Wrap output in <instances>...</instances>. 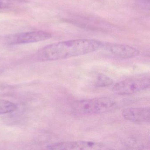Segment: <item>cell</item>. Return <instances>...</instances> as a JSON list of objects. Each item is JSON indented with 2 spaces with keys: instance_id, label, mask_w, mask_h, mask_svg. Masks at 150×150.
Listing matches in <instances>:
<instances>
[{
  "instance_id": "cell-11",
  "label": "cell",
  "mask_w": 150,
  "mask_h": 150,
  "mask_svg": "<svg viewBox=\"0 0 150 150\" xmlns=\"http://www.w3.org/2000/svg\"><path fill=\"white\" fill-rule=\"evenodd\" d=\"M11 1V0H9ZM13 1H21V2H25L27 1V0H13Z\"/></svg>"
},
{
  "instance_id": "cell-3",
  "label": "cell",
  "mask_w": 150,
  "mask_h": 150,
  "mask_svg": "<svg viewBox=\"0 0 150 150\" xmlns=\"http://www.w3.org/2000/svg\"><path fill=\"white\" fill-rule=\"evenodd\" d=\"M150 85L149 78L128 79L117 83L113 87V91L119 95H129L147 89Z\"/></svg>"
},
{
  "instance_id": "cell-6",
  "label": "cell",
  "mask_w": 150,
  "mask_h": 150,
  "mask_svg": "<svg viewBox=\"0 0 150 150\" xmlns=\"http://www.w3.org/2000/svg\"><path fill=\"white\" fill-rule=\"evenodd\" d=\"M51 150H101L106 148L103 143L89 140H76L55 143L48 146Z\"/></svg>"
},
{
  "instance_id": "cell-7",
  "label": "cell",
  "mask_w": 150,
  "mask_h": 150,
  "mask_svg": "<svg viewBox=\"0 0 150 150\" xmlns=\"http://www.w3.org/2000/svg\"><path fill=\"white\" fill-rule=\"evenodd\" d=\"M123 117L128 121L136 123H149L150 121L149 107L129 108L122 112Z\"/></svg>"
},
{
  "instance_id": "cell-2",
  "label": "cell",
  "mask_w": 150,
  "mask_h": 150,
  "mask_svg": "<svg viewBox=\"0 0 150 150\" xmlns=\"http://www.w3.org/2000/svg\"><path fill=\"white\" fill-rule=\"evenodd\" d=\"M116 106V102L113 98L101 97L74 102L72 104V108L78 114L92 115L110 111Z\"/></svg>"
},
{
  "instance_id": "cell-5",
  "label": "cell",
  "mask_w": 150,
  "mask_h": 150,
  "mask_svg": "<svg viewBox=\"0 0 150 150\" xmlns=\"http://www.w3.org/2000/svg\"><path fill=\"white\" fill-rule=\"evenodd\" d=\"M100 50L109 56L123 59L133 58L139 53L137 49L132 46L112 43L103 42Z\"/></svg>"
},
{
  "instance_id": "cell-1",
  "label": "cell",
  "mask_w": 150,
  "mask_h": 150,
  "mask_svg": "<svg viewBox=\"0 0 150 150\" xmlns=\"http://www.w3.org/2000/svg\"><path fill=\"white\" fill-rule=\"evenodd\" d=\"M103 42L96 39L67 40L49 45L39 50L36 57L42 61L67 59L89 54L100 50Z\"/></svg>"
},
{
  "instance_id": "cell-10",
  "label": "cell",
  "mask_w": 150,
  "mask_h": 150,
  "mask_svg": "<svg viewBox=\"0 0 150 150\" xmlns=\"http://www.w3.org/2000/svg\"><path fill=\"white\" fill-rule=\"evenodd\" d=\"M11 5L9 0H0V9L9 7Z\"/></svg>"
},
{
  "instance_id": "cell-4",
  "label": "cell",
  "mask_w": 150,
  "mask_h": 150,
  "mask_svg": "<svg viewBox=\"0 0 150 150\" xmlns=\"http://www.w3.org/2000/svg\"><path fill=\"white\" fill-rule=\"evenodd\" d=\"M52 37L50 33L45 31H35L10 35L6 38V40L10 45H17L45 41Z\"/></svg>"
},
{
  "instance_id": "cell-9",
  "label": "cell",
  "mask_w": 150,
  "mask_h": 150,
  "mask_svg": "<svg viewBox=\"0 0 150 150\" xmlns=\"http://www.w3.org/2000/svg\"><path fill=\"white\" fill-rule=\"evenodd\" d=\"M17 109L14 103L6 100L0 99V115L11 113Z\"/></svg>"
},
{
  "instance_id": "cell-8",
  "label": "cell",
  "mask_w": 150,
  "mask_h": 150,
  "mask_svg": "<svg viewBox=\"0 0 150 150\" xmlns=\"http://www.w3.org/2000/svg\"><path fill=\"white\" fill-rule=\"evenodd\" d=\"M113 83L111 78L102 73H98L96 76L95 85L99 87L109 86Z\"/></svg>"
}]
</instances>
